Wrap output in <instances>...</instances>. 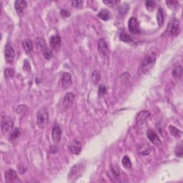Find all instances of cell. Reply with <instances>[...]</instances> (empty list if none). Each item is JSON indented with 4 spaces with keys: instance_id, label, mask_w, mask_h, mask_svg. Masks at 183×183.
<instances>
[{
    "instance_id": "1",
    "label": "cell",
    "mask_w": 183,
    "mask_h": 183,
    "mask_svg": "<svg viewBox=\"0 0 183 183\" xmlns=\"http://www.w3.org/2000/svg\"><path fill=\"white\" fill-rule=\"evenodd\" d=\"M156 62V54L150 52L146 54L141 64V71L143 74H147L154 67Z\"/></svg>"
},
{
    "instance_id": "2",
    "label": "cell",
    "mask_w": 183,
    "mask_h": 183,
    "mask_svg": "<svg viewBox=\"0 0 183 183\" xmlns=\"http://www.w3.org/2000/svg\"><path fill=\"white\" fill-rule=\"evenodd\" d=\"M49 123V113L46 108H41L36 114V124L40 129H44Z\"/></svg>"
},
{
    "instance_id": "3",
    "label": "cell",
    "mask_w": 183,
    "mask_h": 183,
    "mask_svg": "<svg viewBox=\"0 0 183 183\" xmlns=\"http://www.w3.org/2000/svg\"><path fill=\"white\" fill-rule=\"evenodd\" d=\"M85 170V167L82 164H75L71 168L68 174V180L70 181H75L82 175Z\"/></svg>"
},
{
    "instance_id": "4",
    "label": "cell",
    "mask_w": 183,
    "mask_h": 183,
    "mask_svg": "<svg viewBox=\"0 0 183 183\" xmlns=\"http://www.w3.org/2000/svg\"><path fill=\"white\" fill-rule=\"evenodd\" d=\"M74 95L72 92H68L63 97L60 103V109L62 111H67L72 107L74 102Z\"/></svg>"
},
{
    "instance_id": "5",
    "label": "cell",
    "mask_w": 183,
    "mask_h": 183,
    "mask_svg": "<svg viewBox=\"0 0 183 183\" xmlns=\"http://www.w3.org/2000/svg\"><path fill=\"white\" fill-rule=\"evenodd\" d=\"M180 30V24L178 19H172L169 23L167 29L166 34L170 36H176L179 33Z\"/></svg>"
},
{
    "instance_id": "6",
    "label": "cell",
    "mask_w": 183,
    "mask_h": 183,
    "mask_svg": "<svg viewBox=\"0 0 183 183\" xmlns=\"http://www.w3.org/2000/svg\"><path fill=\"white\" fill-rule=\"evenodd\" d=\"M98 50L99 53L102 57H108L109 54V50L107 42L104 39H100L98 42Z\"/></svg>"
},
{
    "instance_id": "7",
    "label": "cell",
    "mask_w": 183,
    "mask_h": 183,
    "mask_svg": "<svg viewBox=\"0 0 183 183\" xmlns=\"http://www.w3.org/2000/svg\"><path fill=\"white\" fill-rule=\"evenodd\" d=\"M14 126V123L11 119L5 117L2 120L1 128L3 134H7L12 131Z\"/></svg>"
},
{
    "instance_id": "8",
    "label": "cell",
    "mask_w": 183,
    "mask_h": 183,
    "mask_svg": "<svg viewBox=\"0 0 183 183\" xmlns=\"http://www.w3.org/2000/svg\"><path fill=\"white\" fill-rule=\"evenodd\" d=\"M5 60L7 61V62L11 63L13 62L14 60L15 57V52L13 47L9 44H7L5 47Z\"/></svg>"
},
{
    "instance_id": "9",
    "label": "cell",
    "mask_w": 183,
    "mask_h": 183,
    "mask_svg": "<svg viewBox=\"0 0 183 183\" xmlns=\"http://www.w3.org/2000/svg\"><path fill=\"white\" fill-rule=\"evenodd\" d=\"M62 129H61L58 124H54L52 130V137L55 143H58L60 141L61 137H62Z\"/></svg>"
},
{
    "instance_id": "10",
    "label": "cell",
    "mask_w": 183,
    "mask_h": 183,
    "mask_svg": "<svg viewBox=\"0 0 183 183\" xmlns=\"http://www.w3.org/2000/svg\"><path fill=\"white\" fill-rule=\"evenodd\" d=\"M61 43H62V40L59 35H54L50 38V44L52 49L56 52H58L61 47Z\"/></svg>"
},
{
    "instance_id": "11",
    "label": "cell",
    "mask_w": 183,
    "mask_h": 183,
    "mask_svg": "<svg viewBox=\"0 0 183 183\" xmlns=\"http://www.w3.org/2000/svg\"><path fill=\"white\" fill-rule=\"evenodd\" d=\"M15 7L18 15L19 16H22L24 15V12L27 9V3L24 0H17L15 2Z\"/></svg>"
},
{
    "instance_id": "12",
    "label": "cell",
    "mask_w": 183,
    "mask_h": 183,
    "mask_svg": "<svg viewBox=\"0 0 183 183\" xmlns=\"http://www.w3.org/2000/svg\"><path fill=\"white\" fill-rule=\"evenodd\" d=\"M128 29L129 32L133 34H137L140 32L139 26H138V22L136 18L132 17L129 19L128 22Z\"/></svg>"
},
{
    "instance_id": "13",
    "label": "cell",
    "mask_w": 183,
    "mask_h": 183,
    "mask_svg": "<svg viewBox=\"0 0 183 183\" xmlns=\"http://www.w3.org/2000/svg\"><path fill=\"white\" fill-rule=\"evenodd\" d=\"M147 136L148 139L150 140V142H151L152 143H153L154 145L157 146V147L161 145V140H160L158 135L154 133L153 130L148 129L147 132Z\"/></svg>"
},
{
    "instance_id": "14",
    "label": "cell",
    "mask_w": 183,
    "mask_h": 183,
    "mask_svg": "<svg viewBox=\"0 0 183 183\" xmlns=\"http://www.w3.org/2000/svg\"><path fill=\"white\" fill-rule=\"evenodd\" d=\"M150 113L147 111H142L138 113L137 118H136V122H137V125L140 126L144 125L147 121V119L150 117Z\"/></svg>"
},
{
    "instance_id": "15",
    "label": "cell",
    "mask_w": 183,
    "mask_h": 183,
    "mask_svg": "<svg viewBox=\"0 0 183 183\" xmlns=\"http://www.w3.org/2000/svg\"><path fill=\"white\" fill-rule=\"evenodd\" d=\"M62 86L64 89H67L72 85V77L71 74L68 72H64L62 76Z\"/></svg>"
},
{
    "instance_id": "16",
    "label": "cell",
    "mask_w": 183,
    "mask_h": 183,
    "mask_svg": "<svg viewBox=\"0 0 183 183\" xmlns=\"http://www.w3.org/2000/svg\"><path fill=\"white\" fill-rule=\"evenodd\" d=\"M18 176L17 172H16L14 170H8L7 171L5 172V181L8 183L15 182L17 180Z\"/></svg>"
},
{
    "instance_id": "17",
    "label": "cell",
    "mask_w": 183,
    "mask_h": 183,
    "mask_svg": "<svg viewBox=\"0 0 183 183\" xmlns=\"http://www.w3.org/2000/svg\"><path fill=\"white\" fill-rule=\"evenodd\" d=\"M70 150L72 153L74 154H79L82 151V145L80 142L74 140L70 145Z\"/></svg>"
},
{
    "instance_id": "18",
    "label": "cell",
    "mask_w": 183,
    "mask_h": 183,
    "mask_svg": "<svg viewBox=\"0 0 183 183\" xmlns=\"http://www.w3.org/2000/svg\"><path fill=\"white\" fill-rule=\"evenodd\" d=\"M22 45H23V47L24 50H25V52H27V54H30L32 53L34 46L31 40H29V39H24L23 42H22Z\"/></svg>"
},
{
    "instance_id": "19",
    "label": "cell",
    "mask_w": 183,
    "mask_h": 183,
    "mask_svg": "<svg viewBox=\"0 0 183 183\" xmlns=\"http://www.w3.org/2000/svg\"><path fill=\"white\" fill-rule=\"evenodd\" d=\"M36 48L38 49L39 50H41L42 52L43 51L44 49H46L47 47L45 40H44V38L40 37L39 36L36 39Z\"/></svg>"
},
{
    "instance_id": "20",
    "label": "cell",
    "mask_w": 183,
    "mask_h": 183,
    "mask_svg": "<svg viewBox=\"0 0 183 183\" xmlns=\"http://www.w3.org/2000/svg\"><path fill=\"white\" fill-rule=\"evenodd\" d=\"M97 17L100 18L101 19L105 20V21H107V20L110 19L111 15L108 10L104 9H102L101 11L99 12L98 15H97Z\"/></svg>"
},
{
    "instance_id": "21",
    "label": "cell",
    "mask_w": 183,
    "mask_h": 183,
    "mask_svg": "<svg viewBox=\"0 0 183 183\" xmlns=\"http://www.w3.org/2000/svg\"><path fill=\"white\" fill-rule=\"evenodd\" d=\"M157 20L158 25L160 27H162L164 22V12L163 9H161V8L158 9L157 13Z\"/></svg>"
},
{
    "instance_id": "22",
    "label": "cell",
    "mask_w": 183,
    "mask_h": 183,
    "mask_svg": "<svg viewBox=\"0 0 183 183\" xmlns=\"http://www.w3.org/2000/svg\"><path fill=\"white\" fill-rule=\"evenodd\" d=\"M168 129H169V131H170V134H171L172 136H174V137H180L181 135H182V132H181L180 129H178V128L174 127L173 125L169 126Z\"/></svg>"
},
{
    "instance_id": "23",
    "label": "cell",
    "mask_w": 183,
    "mask_h": 183,
    "mask_svg": "<svg viewBox=\"0 0 183 183\" xmlns=\"http://www.w3.org/2000/svg\"><path fill=\"white\" fill-rule=\"evenodd\" d=\"M172 75L174 78L179 79L182 76V67L181 66H177L172 70Z\"/></svg>"
},
{
    "instance_id": "24",
    "label": "cell",
    "mask_w": 183,
    "mask_h": 183,
    "mask_svg": "<svg viewBox=\"0 0 183 183\" xmlns=\"http://www.w3.org/2000/svg\"><path fill=\"white\" fill-rule=\"evenodd\" d=\"M101 78V75L100 73L98 70H94L92 72V82L94 83L95 85L98 84V82H99Z\"/></svg>"
},
{
    "instance_id": "25",
    "label": "cell",
    "mask_w": 183,
    "mask_h": 183,
    "mask_svg": "<svg viewBox=\"0 0 183 183\" xmlns=\"http://www.w3.org/2000/svg\"><path fill=\"white\" fill-rule=\"evenodd\" d=\"M122 163H123L124 167L126 169H130L132 167V162L128 156L124 157L123 160H122Z\"/></svg>"
},
{
    "instance_id": "26",
    "label": "cell",
    "mask_w": 183,
    "mask_h": 183,
    "mask_svg": "<svg viewBox=\"0 0 183 183\" xmlns=\"http://www.w3.org/2000/svg\"><path fill=\"white\" fill-rule=\"evenodd\" d=\"M42 54H43L44 57L45 58L46 60H50V59L53 57V52L48 47L44 49V50L42 51Z\"/></svg>"
},
{
    "instance_id": "27",
    "label": "cell",
    "mask_w": 183,
    "mask_h": 183,
    "mask_svg": "<svg viewBox=\"0 0 183 183\" xmlns=\"http://www.w3.org/2000/svg\"><path fill=\"white\" fill-rule=\"evenodd\" d=\"M119 39L124 42H130L133 41V38L129 34L125 33V32H122L120 35H119Z\"/></svg>"
},
{
    "instance_id": "28",
    "label": "cell",
    "mask_w": 183,
    "mask_h": 183,
    "mask_svg": "<svg viewBox=\"0 0 183 183\" xmlns=\"http://www.w3.org/2000/svg\"><path fill=\"white\" fill-rule=\"evenodd\" d=\"M14 75H15V70H13L12 68L10 67H7L5 70V76L7 78H11V77H13Z\"/></svg>"
},
{
    "instance_id": "29",
    "label": "cell",
    "mask_w": 183,
    "mask_h": 183,
    "mask_svg": "<svg viewBox=\"0 0 183 183\" xmlns=\"http://www.w3.org/2000/svg\"><path fill=\"white\" fill-rule=\"evenodd\" d=\"M20 135V131L19 129H17V128H16V129L14 130L13 132H12L11 135H10V140H13L17 139V137H19Z\"/></svg>"
},
{
    "instance_id": "30",
    "label": "cell",
    "mask_w": 183,
    "mask_h": 183,
    "mask_svg": "<svg viewBox=\"0 0 183 183\" xmlns=\"http://www.w3.org/2000/svg\"><path fill=\"white\" fill-rule=\"evenodd\" d=\"M27 110V107L25 106V105H19L17 107L16 109V112L20 114V115H22V114L25 113L26 111Z\"/></svg>"
},
{
    "instance_id": "31",
    "label": "cell",
    "mask_w": 183,
    "mask_h": 183,
    "mask_svg": "<svg viewBox=\"0 0 183 183\" xmlns=\"http://www.w3.org/2000/svg\"><path fill=\"white\" fill-rule=\"evenodd\" d=\"M156 4L154 1H147L146 2V7L149 11H152L155 8Z\"/></svg>"
},
{
    "instance_id": "32",
    "label": "cell",
    "mask_w": 183,
    "mask_h": 183,
    "mask_svg": "<svg viewBox=\"0 0 183 183\" xmlns=\"http://www.w3.org/2000/svg\"><path fill=\"white\" fill-rule=\"evenodd\" d=\"M175 154L176 156L179 157H182V154H183V151H182V144L180 143V145H178L177 147L176 150H175Z\"/></svg>"
},
{
    "instance_id": "33",
    "label": "cell",
    "mask_w": 183,
    "mask_h": 183,
    "mask_svg": "<svg viewBox=\"0 0 183 183\" xmlns=\"http://www.w3.org/2000/svg\"><path fill=\"white\" fill-rule=\"evenodd\" d=\"M60 15H61V16H62V17L67 18V17H69L71 15V13H70V12L69 11V10L64 9L61 10Z\"/></svg>"
},
{
    "instance_id": "34",
    "label": "cell",
    "mask_w": 183,
    "mask_h": 183,
    "mask_svg": "<svg viewBox=\"0 0 183 183\" xmlns=\"http://www.w3.org/2000/svg\"><path fill=\"white\" fill-rule=\"evenodd\" d=\"M106 92H107V89L105 85H100V87H99V94L100 95H105L106 94Z\"/></svg>"
},
{
    "instance_id": "35",
    "label": "cell",
    "mask_w": 183,
    "mask_h": 183,
    "mask_svg": "<svg viewBox=\"0 0 183 183\" xmlns=\"http://www.w3.org/2000/svg\"><path fill=\"white\" fill-rule=\"evenodd\" d=\"M24 70L25 71H27V72H30V65H29V62H28V61L25 60V62H24V67H23Z\"/></svg>"
},
{
    "instance_id": "36",
    "label": "cell",
    "mask_w": 183,
    "mask_h": 183,
    "mask_svg": "<svg viewBox=\"0 0 183 183\" xmlns=\"http://www.w3.org/2000/svg\"><path fill=\"white\" fill-rule=\"evenodd\" d=\"M72 5L74 7H81L82 6V2L80 1H74L72 2Z\"/></svg>"
},
{
    "instance_id": "37",
    "label": "cell",
    "mask_w": 183,
    "mask_h": 183,
    "mask_svg": "<svg viewBox=\"0 0 183 183\" xmlns=\"http://www.w3.org/2000/svg\"><path fill=\"white\" fill-rule=\"evenodd\" d=\"M166 4L169 7H171V6H177L178 5V2H175V1H167L166 2Z\"/></svg>"
},
{
    "instance_id": "38",
    "label": "cell",
    "mask_w": 183,
    "mask_h": 183,
    "mask_svg": "<svg viewBox=\"0 0 183 183\" xmlns=\"http://www.w3.org/2000/svg\"><path fill=\"white\" fill-rule=\"evenodd\" d=\"M103 2L105 4H107V5H113V4L119 2V1H104Z\"/></svg>"
}]
</instances>
